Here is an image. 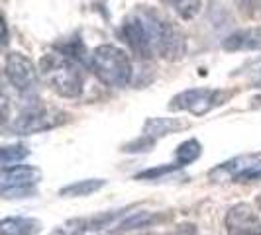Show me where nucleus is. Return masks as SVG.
I'll use <instances>...</instances> for the list:
<instances>
[{"label": "nucleus", "mask_w": 261, "mask_h": 235, "mask_svg": "<svg viewBox=\"0 0 261 235\" xmlns=\"http://www.w3.org/2000/svg\"><path fill=\"white\" fill-rule=\"evenodd\" d=\"M179 169V165L175 163V165H163V167H157V169H149L145 170V172H140L138 174V179H161V177H165V174H169L173 170Z\"/></svg>", "instance_id": "obj_19"}, {"label": "nucleus", "mask_w": 261, "mask_h": 235, "mask_svg": "<svg viewBox=\"0 0 261 235\" xmlns=\"http://www.w3.org/2000/svg\"><path fill=\"white\" fill-rule=\"evenodd\" d=\"M185 128H189V122H183L179 118H149L145 122L142 137L136 139L132 145H128V151H132L134 147H140L138 151H147L157 139H161V137L175 133L179 130H185Z\"/></svg>", "instance_id": "obj_10"}, {"label": "nucleus", "mask_w": 261, "mask_h": 235, "mask_svg": "<svg viewBox=\"0 0 261 235\" xmlns=\"http://www.w3.org/2000/svg\"><path fill=\"white\" fill-rule=\"evenodd\" d=\"M200 153H202V147L198 143V139H187V141H183V143L177 147V151H175V163L179 167L191 165V163H195L196 159L200 157Z\"/></svg>", "instance_id": "obj_15"}, {"label": "nucleus", "mask_w": 261, "mask_h": 235, "mask_svg": "<svg viewBox=\"0 0 261 235\" xmlns=\"http://www.w3.org/2000/svg\"><path fill=\"white\" fill-rule=\"evenodd\" d=\"M173 235H196L195 225H181Z\"/></svg>", "instance_id": "obj_20"}, {"label": "nucleus", "mask_w": 261, "mask_h": 235, "mask_svg": "<svg viewBox=\"0 0 261 235\" xmlns=\"http://www.w3.org/2000/svg\"><path fill=\"white\" fill-rule=\"evenodd\" d=\"M226 51H255L261 49V26L236 30L222 41Z\"/></svg>", "instance_id": "obj_12"}, {"label": "nucleus", "mask_w": 261, "mask_h": 235, "mask_svg": "<svg viewBox=\"0 0 261 235\" xmlns=\"http://www.w3.org/2000/svg\"><path fill=\"white\" fill-rule=\"evenodd\" d=\"M41 181V170L30 165H14L2 169L0 190L4 198H26L34 194V186Z\"/></svg>", "instance_id": "obj_6"}, {"label": "nucleus", "mask_w": 261, "mask_h": 235, "mask_svg": "<svg viewBox=\"0 0 261 235\" xmlns=\"http://www.w3.org/2000/svg\"><path fill=\"white\" fill-rule=\"evenodd\" d=\"M185 51H187V39H185L181 27L159 14V20H157V55L167 59V61H177L183 57Z\"/></svg>", "instance_id": "obj_8"}, {"label": "nucleus", "mask_w": 261, "mask_h": 235, "mask_svg": "<svg viewBox=\"0 0 261 235\" xmlns=\"http://www.w3.org/2000/svg\"><path fill=\"white\" fill-rule=\"evenodd\" d=\"M69 114L53 108H43V106H34L26 108L20 116L14 120L12 131L18 135H32V133H41V131L53 130L61 124H65Z\"/></svg>", "instance_id": "obj_5"}, {"label": "nucleus", "mask_w": 261, "mask_h": 235, "mask_svg": "<svg viewBox=\"0 0 261 235\" xmlns=\"http://www.w3.org/2000/svg\"><path fill=\"white\" fill-rule=\"evenodd\" d=\"M28 155H30V151H28L26 145H6V147H2V151H0L2 169L20 165Z\"/></svg>", "instance_id": "obj_16"}, {"label": "nucleus", "mask_w": 261, "mask_h": 235, "mask_svg": "<svg viewBox=\"0 0 261 235\" xmlns=\"http://www.w3.org/2000/svg\"><path fill=\"white\" fill-rule=\"evenodd\" d=\"M238 2H240V4H244V6H253V4H255V2H257V0H238Z\"/></svg>", "instance_id": "obj_21"}, {"label": "nucleus", "mask_w": 261, "mask_h": 235, "mask_svg": "<svg viewBox=\"0 0 261 235\" xmlns=\"http://www.w3.org/2000/svg\"><path fill=\"white\" fill-rule=\"evenodd\" d=\"M153 222V216L149 214V212H136V214H132L128 220H124V222L120 223V229H138V227H145V225H149V223Z\"/></svg>", "instance_id": "obj_18"}, {"label": "nucleus", "mask_w": 261, "mask_h": 235, "mask_svg": "<svg viewBox=\"0 0 261 235\" xmlns=\"http://www.w3.org/2000/svg\"><path fill=\"white\" fill-rule=\"evenodd\" d=\"M261 167V151L253 153H244V155L232 157L228 161H224L220 165H216L208 172V179L212 183H240L244 174H248L249 170Z\"/></svg>", "instance_id": "obj_9"}, {"label": "nucleus", "mask_w": 261, "mask_h": 235, "mask_svg": "<svg viewBox=\"0 0 261 235\" xmlns=\"http://www.w3.org/2000/svg\"><path fill=\"white\" fill-rule=\"evenodd\" d=\"M169 2V6L175 10V14L181 18V20H193L198 16L200 12V8H202V4H200V0H167Z\"/></svg>", "instance_id": "obj_17"}, {"label": "nucleus", "mask_w": 261, "mask_h": 235, "mask_svg": "<svg viewBox=\"0 0 261 235\" xmlns=\"http://www.w3.org/2000/svg\"><path fill=\"white\" fill-rule=\"evenodd\" d=\"M39 73L45 82L63 98H77L85 86L83 67L75 57L63 53H45L39 61Z\"/></svg>", "instance_id": "obj_1"}, {"label": "nucleus", "mask_w": 261, "mask_h": 235, "mask_svg": "<svg viewBox=\"0 0 261 235\" xmlns=\"http://www.w3.org/2000/svg\"><path fill=\"white\" fill-rule=\"evenodd\" d=\"M228 235H261V218L249 204H236L226 214Z\"/></svg>", "instance_id": "obj_11"}, {"label": "nucleus", "mask_w": 261, "mask_h": 235, "mask_svg": "<svg viewBox=\"0 0 261 235\" xmlns=\"http://www.w3.org/2000/svg\"><path fill=\"white\" fill-rule=\"evenodd\" d=\"M232 91L220 89H189L179 92L169 104V110L175 112H189L193 116H204L214 108H220L232 98Z\"/></svg>", "instance_id": "obj_4"}, {"label": "nucleus", "mask_w": 261, "mask_h": 235, "mask_svg": "<svg viewBox=\"0 0 261 235\" xmlns=\"http://www.w3.org/2000/svg\"><path fill=\"white\" fill-rule=\"evenodd\" d=\"M157 20L159 14L144 6L128 14L122 22V39L140 59H151L157 55Z\"/></svg>", "instance_id": "obj_2"}, {"label": "nucleus", "mask_w": 261, "mask_h": 235, "mask_svg": "<svg viewBox=\"0 0 261 235\" xmlns=\"http://www.w3.org/2000/svg\"><path fill=\"white\" fill-rule=\"evenodd\" d=\"M91 69L96 78L110 89H124L132 82V61L128 53L112 43H102L91 53Z\"/></svg>", "instance_id": "obj_3"}, {"label": "nucleus", "mask_w": 261, "mask_h": 235, "mask_svg": "<svg viewBox=\"0 0 261 235\" xmlns=\"http://www.w3.org/2000/svg\"><path fill=\"white\" fill-rule=\"evenodd\" d=\"M106 184L105 179H85V181H77L63 186L59 190V194L65 198H77V196H89L92 192H98L102 186Z\"/></svg>", "instance_id": "obj_14"}, {"label": "nucleus", "mask_w": 261, "mask_h": 235, "mask_svg": "<svg viewBox=\"0 0 261 235\" xmlns=\"http://www.w3.org/2000/svg\"><path fill=\"white\" fill-rule=\"evenodd\" d=\"M259 206H261V198H259Z\"/></svg>", "instance_id": "obj_23"}, {"label": "nucleus", "mask_w": 261, "mask_h": 235, "mask_svg": "<svg viewBox=\"0 0 261 235\" xmlns=\"http://www.w3.org/2000/svg\"><path fill=\"white\" fill-rule=\"evenodd\" d=\"M255 84H257V86L261 89V71H259V75H257V80H255Z\"/></svg>", "instance_id": "obj_22"}, {"label": "nucleus", "mask_w": 261, "mask_h": 235, "mask_svg": "<svg viewBox=\"0 0 261 235\" xmlns=\"http://www.w3.org/2000/svg\"><path fill=\"white\" fill-rule=\"evenodd\" d=\"M4 75H6L8 82L16 91L24 92V94L36 91V86H38L36 65L24 53L14 51L6 55V59H4Z\"/></svg>", "instance_id": "obj_7"}, {"label": "nucleus", "mask_w": 261, "mask_h": 235, "mask_svg": "<svg viewBox=\"0 0 261 235\" xmlns=\"http://www.w3.org/2000/svg\"><path fill=\"white\" fill-rule=\"evenodd\" d=\"M39 231H41V222L36 218L10 216V218H4L0 223L2 235H38Z\"/></svg>", "instance_id": "obj_13"}]
</instances>
